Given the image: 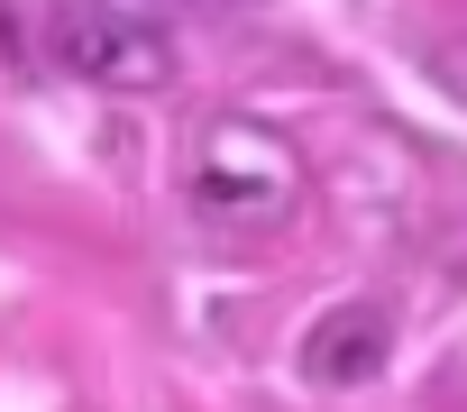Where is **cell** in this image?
Listing matches in <instances>:
<instances>
[{
  "label": "cell",
  "mask_w": 467,
  "mask_h": 412,
  "mask_svg": "<svg viewBox=\"0 0 467 412\" xmlns=\"http://www.w3.org/2000/svg\"><path fill=\"white\" fill-rule=\"evenodd\" d=\"M183 192H192L202 230L257 239V230H285V221H294V201H303V156H294V138H275L266 119H211L202 147H192Z\"/></svg>",
  "instance_id": "cell-1"
},
{
  "label": "cell",
  "mask_w": 467,
  "mask_h": 412,
  "mask_svg": "<svg viewBox=\"0 0 467 412\" xmlns=\"http://www.w3.org/2000/svg\"><path fill=\"white\" fill-rule=\"evenodd\" d=\"M47 56H56V74H74L92 92H165L174 83V37L147 10H119V0L47 10Z\"/></svg>",
  "instance_id": "cell-2"
},
{
  "label": "cell",
  "mask_w": 467,
  "mask_h": 412,
  "mask_svg": "<svg viewBox=\"0 0 467 412\" xmlns=\"http://www.w3.org/2000/svg\"><path fill=\"white\" fill-rule=\"evenodd\" d=\"M385 357H394V312H385L376 294L330 303V312L303 330V348H294L303 385H321V394H358V385H376V376H385Z\"/></svg>",
  "instance_id": "cell-3"
}]
</instances>
